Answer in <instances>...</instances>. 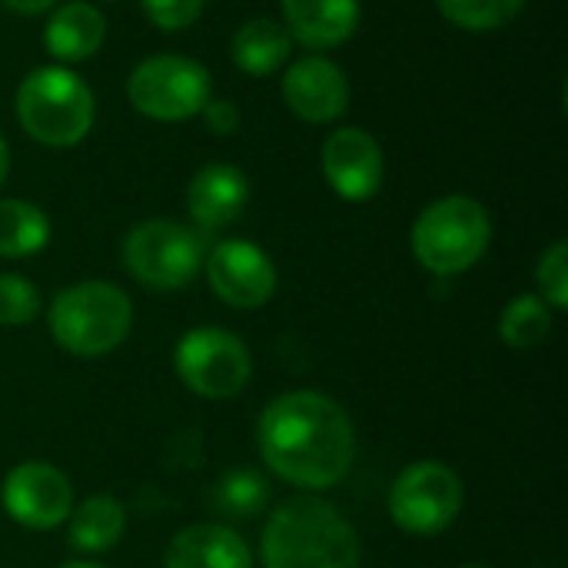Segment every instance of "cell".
Returning <instances> with one entry per match:
<instances>
[{
    "label": "cell",
    "mask_w": 568,
    "mask_h": 568,
    "mask_svg": "<svg viewBox=\"0 0 568 568\" xmlns=\"http://www.w3.org/2000/svg\"><path fill=\"white\" fill-rule=\"evenodd\" d=\"M266 469L303 493L339 486L356 463V426L326 393L293 389L266 403L256 423Z\"/></svg>",
    "instance_id": "obj_1"
},
{
    "label": "cell",
    "mask_w": 568,
    "mask_h": 568,
    "mask_svg": "<svg viewBox=\"0 0 568 568\" xmlns=\"http://www.w3.org/2000/svg\"><path fill=\"white\" fill-rule=\"evenodd\" d=\"M263 568H359L363 546L349 519L326 499L280 503L260 536Z\"/></svg>",
    "instance_id": "obj_2"
},
{
    "label": "cell",
    "mask_w": 568,
    "mask_h": 568,
    "mask_svg": "<svg viewBox=\"0 0 568 568\" xmlns=\"http://www.w3.org/2000/svg\"><path fill=\"white\" fill-rule=\"evenodd\" d=\"M17 120L30 140L67 150L90 136L97 97L90 83L63 63L33 67L17 87Z\"/></svg>",
    "instance_id": "obj_3"
},
{
    "label": "cell",
    "mask_w": 568,
    "mask_h": 568,
    "mask_svg": "<svg viewBox=\"0 0 568 568\" xmlns=\"http://www.w3.org/2000/svg\"><path fill=\"white\" fill-rule=\"evenodd\" d=\"M53 343L80 359H100L123 346L133 329L130 296L106 280H83L60 290L47 310Z\"/></svg>",
    "instance_id": "obj_4"
},
{
    "label": "cell",
    "mask_w": 568,
    "mask_h": 568,
    "mask_svg": "<svg viewBox=\"0 0 568 568\" xmlns=\"http://www.w3.org/2000/svg\"><path fill=\"white\" fill-rule=\"evenodd\" d=\"M493 243L489 210L466 193L433 200L413 223L409 246L433 276H459L473 270Z\"/></svg>",
    "instance_id": "obj_5"
},
{
    "label": "cell",
    "mask_w": 568,
    "mask_h": 568,
    "mask_svg": "<svg viewBox=\"0 0 568 568\" xmlns=\"http://www.w3.org/2000/svg\"><path fill=\"white\" fill-rule=\"evenodd\" d=\"M126 273L156 293L183 290L190 286L206 260V246L200 233L180 220L153 216L126 230L120 246Z\"/></svg>",
    "instance_id": "obj_6"
},
{
    "label": "cell",
    "mask_w": 568,
    "mask_h": 568,
    "mask_svg": "<svg viewBox=\"0 0 568 568\" xmlns=\"http://www.w3.org/2000/svg\"><path fill=\"white\" fill-rule=\"evenodd\" d=\"M213 97L210 70L183 53L143 57L126 77V100L136 113L156 123H183L200 116Z\"/></svg>",
    "instance_id": "obj_7"
},
{
    "label": "cell",
    "mask_w": 568,
    "mask_h": 568,
    "mask_svg": "<svg viewBox=\"0 0 568 568\" xmlns=\"http://www.w3.org/2000/svg\"><path fill=\"white\" fill-rule=\"evenodd\" d=\"M386 506L389 519L406 536H439L459 519L466 506V486L446 463L419 459L393 479Z\"/></svg>",
    "instance_id": "obj_8"
},
{
    "label": "cell",
    "mask_w": 568,
    "mask_h": 568,
    "mask_svg": "<svg viewBox=\"0 0 568 568\" xmlns=\"http://www.w3.org/2000/svg\"><path fill=\"white\" fill-rule=\"evenodd\" d=\"M180 383L203 399H230L246 389L253 356L246 343L223 326H193L173 349Z\"/></svg>",
    "instance_id": "obj_9"
},
{
    "label": "cell",
    "mask_w": 568,
    "mask_h": 568,
    "mask_svg": "<svg viewBox=\"0 0 568 568\" xmlns=\"http://www.w3.org/2000/svg\"><path fill=\"white\" fill-rule=\"evenodd\" d=\"M3 513L33 532L60 529L73 513V486L63 469L43 459L17 463L0 483Z\"/></svg>",
    "instance_id": "obj_10"
},
{
    "label": "cell",
    "mask_w": 568,
    "mask_h": 568,
    "mask_svg": "<svg viewBox=\"0 0 568 568\" xmlns=\"http://www.w3.org/2000/svg\"><path fill=\"white\" fill-rule=\"evenodd\" d=\"M206 283L230 310H263L280 286L276 263L253 240H220L203 260Z\"/></svg>",
    "instance_id": "obj_11"
},
{
    "label": "cell",
    "mask_w": 568,
    "mask_h": 568,
    "mask_svg": "<svg viewBox=\"0 0 568 568\" xmlns=\"http://www.w3.org/2000/svg\"><path fill=\"white\" fill-rule=\"evenodd\" d=\"M323 180L346 203H366L383 190L386 156L379 140L363 126H336L320 150Z\"/></svg>",
    "instance_id": "obj_12"
},
{
    "label": "cell",
    "mask_w": 568,
    "mask_h": 568,
    "mask_svg": "<svg viewBox=\"0 0 568 568\" xmlns=\"http://www.w3.org/2000/svg\"><path fill=\"white\" fill-rule=\"evenodd\" d=\"M349 97L353 90L346 70L323 53H306L293 60L283 73V100L290 113L303 123H336L349 110Z\"/></svg>",
    "instance_id": "obj_13"
},
{
    "label": "cell",
    "mask_w": 568,
    "mask_h": 568,
    "mask_svg": "<svg viewBox=\"0 0 568 568\" xmlns=\"http://www.w3.org/2000/svg\"><path fill=\"white\" fill-rule=\"evenodd\" d=\"M250 176L233 163H206L186 186V213L193 230L216 233L233 226L250 203Z\"/></svg>",
    "instance_id": "obj_14"
},
{
    "label": "cell",
    "mask_w": 568,
    "mask_h": 568,
    "mask_svg": "<svg viewBox=\"0 0 568 568\" xmlns=\"http://www.w3.org/2000/svg\"><path fill=\"white\" fill-rule=\"evenodd\" d=\"M163 568H253V549L226 523H193L166 542Z\"/></svg>",
    "instance_id": "obj_15"
},
{
    "label": "cell",
    "mask_w": 568,
    "mask_h": 568,
    "mask_svg": "<svg viewBox=\"0 0 568 568\" xmlns=\"http://www.w3.org/2000/svg\"><path fill=\"white\" fill-rule=\"evenodd\" d=\"M283 27L293 43L310 50H333L343 47L363 17L359 0H280Z\"/></svg>",
    "instance_id": "obj_16"
},
{
    "label": "cell",
    "mask_w": 568,
    "mask_h": 568,
    "mask_svg": "<svg viewBox=\"0 0 568 568\" xmlns=\"http://www.w3.org/2000/svg\"><path fill=\"white\" fill-rule=\"evenodd\" d=\"M103 40H106V17L90 0H63L60 7H53L50 20L43 23V47L63 67L97 57Z\"/></svg>",
    "instance_id": "obj_17"
},
{
    "label": "cell",
    "mask_w": 568,
    "mask_h": 568,
    "mask_svg": "<svg viewBox=\"0 0 568 568\" xmlns=\"http://www.w3.org/2000/svg\"><path fill=\"white\" fill-rule=\"evenodd\" d=\"M293 53V37L286 33L283 23L270 20V17H253L246 20L233 40H230V60L240 73L246 77H273L276 70L286 67Z\"/></svg>",
    "instance_id": "obj_18"
},
{
    "label": "cell",
    "mask_w": 568,
    "mask_h": 568,
    "mask_svg": "<svg viewBox=\"0 0 568 568\" xmlns=\"http://www.w3.org/2000/svg\"><path fill=\"white\" fill-rule=\"evenodd\" d=\"M67 526L70 549L80 556H103L120 546L126 532V509L113 496H90L80 506H73Z\"/></svg>",
    "instance_id": "obj_19"
},
{
    "label": "cell",
    "mask_w": 568,
    "mask_h": 568,
    "mask_svg": "<svg viewBox=\"0 0 568 568\" xmlns=\"http://www.w3.org/2000/svg\"><path fill=\"white\" fill-rule=\"evenodd\" d=\"M50 216L20 196H0V256L30 260L50 243Z\"/></svg>",
    "instance_id": "obj_20"
},
{
    "label": "cell",
    "mask_w": 568,
    "mask_h": 568,
    "mask_svg": "<svg viewBox=\"0 0 568 568\" xmlns=\"http://www.w3.org/2000/svg\"><path fill=\"white\" fill-rule=\"evenodd\" d=\"M270 506V483L256 469H233L210 489V509L230 523L263 516Z\"/></svg>",
    "instance_id": "obj_21"
},
{
    "label": "cell",
    "mask_w": 568,
    "mask_h": 568,
    "mask_svg": "<svg viewBox=\"0 0 568 568\" xmlns=\"http://www.w3.org/2000/svg\"><path fill=\"white\" fill-rule=\"evenodd\" d=\"M552 323H556L552 306L536 293H523L506 303L499 316V336L509 349H536L539 343L549 339Z\"/></svg>",
    "instance_id": "obj_22"
},
{
    "label": "cell",
    "mask_w": 568,
    "mask_h": 568,
    "mask_svg": "<svg viewBox=\"0 0 568 568\" xmlns=\"http://www.w3.org/2000/svg\"><path fill=\"white\" fill-rule=\"evenodd\" d=\"M529 0H436L439 13L469 33H489L509 27Z\"/></svg>",
    "instance_id": "obj_23"
},
{
    "label": "cell",
    "mask_w": 568,
    "mask_h": 568,
    "mask_svg": "<svg viewBox=\"0 0 568 568\" xmlns=\"http://www.w3.org/2000/svg\"><path fill=\"white\" fill-rule=\"evenodd\" d=\"M43 310L40 290L20 273H0V326H30Z\"/></svg>",
    "instance_id": "obj_24"
},
{
    "label": "cell",
    "mask_w": 568,
    "mask_h": 568,
    "mask_svg": "<svg viewBox=\"0 0 568 568\" xmlns=\"http://www.w3.org/2000/svg\"><path fill=\"white\" fill-rule=\"evenodd\" d=\"M536 286L552 313H562L568 310V243L566 240H556L536 263Z\"/></svg>",
    "instance_id": "obj_25"
},
{
    "label": "cell",
    "mask_w": 568,
    "mask_h": 568,
    "mask_svg": "<svg viewBox=\"0 0 568 568\" xmlns=\"http://www.w3.org/2000/svg\"><path fill=\"white\" fill-rule=\"evenodd\" d=\"M146 20L163 33H180L203 17L206 0H140Z\"/></svg>",
    "instance_id": "obj_26"
},
{
    "label": "cell",
    "mask_w": 568,
    "mask_h": 568,
    "mask_svg": "<svg viewBox=\"0 0 568 568\" xmlns=\"http://www.w3.org/2000/svg\"><path fill=\"white\" fill-rule=\"evenodd\" d=\"M200 116L213 136H233L243 123V113H240L236 100H230V97H210L206 106L200 110Z\"/></svg>",
    "instance_id": "obj_27"
},
{
    "label": "cell",
    "mask_w": 568,
    "mask_h": 568,
    "mask_svg": "<svg viewBox=\"0 0 568 568\" xmlns=\"http://www.w3.org/2000/svg\"><path fill=\"white\" fill-rule=\"evenodd\" d=\"M7 10H13V13H23V17H33V13H43V10H50V7H57L60 0H0Z\"/></svg>",
    "instance_id": "obj_28"
},
{
    "label": "cell",
    "mask_w": 568,
    "mask_h": 568,
    "mask_svg": "<svg viewBox=\"0 0 568 568\" xmlns=\"http://www.w3.org/2000/svg\"><path fill=\"white\" fill-rule=\"evenodd\" d=\"M7 176H10V146H7V140L0 133V186L7 183Z\"/></svg>",
    "instance_id": "obj_29"
},
{
    "label": "cell",
    "mask_w": 568,
    "mask_h": 568,
    "mask_svg": "<svg viewBox=\"0 0 568 568\" xmlns=\"http://www.w3.org/2000/svg\"><path fill=\"white\" fill-rule=\"evenodd\" d=\"M60 568H110V566H100V562H90V559H73V562H63Z\"/></svg>",
    "instance_id": "obj_30"
},
{
    "label": "cell",
    "mask_w": 568,
    "mask_h": 568,
    "mask_svg": "<svg viewBox=\"0 0 568 568\" xmlns=\"http://www.w3.org/2000/svg\"><path fill=\"white\" fill-rule=\"evenodd\" d=\"M463 568H489V566H463Z\"/></svg>",
    "instance_id": "obj_31"
},
{
    "label": "cell",
    "mask_w": 568,
    "mask_h": 568,
    "mask_svg": "<svg viewBox=\"0 0 568 568\" xmlns=\"http://www.w3.org/2000/svg\"><path fill=\"white\" fill-rule=\"evenodd\" d=\"M103 3H110V0H103Z\"/></svg>",
    "instance_id": "obj_32"
}]
</instances>
